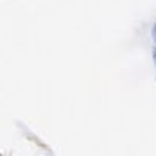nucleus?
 Segmentation results:
<instances>
[{
	"label": "nucleus",
	"instance_id": "1",
	"mask_svg": "<svg viewBox=\"0 0 156 156\" xmlns=\"http://www.w3.org/2000/svg\"><path fill=\"white\" fill-rule=\"evenodd\" d=\"M153 58H154V65H156V51H153Z\"/></svg>",
	"mask_w": 156,
	"mask_h": 156
},
{
	"label": "nucleus",
	"instance_id": "2",
	"mask_svg": "<svg viewBox=\"0 0 156 156\" xmlns=\"http://www.w3.org/2000/svg\"><path fill=\"white\" fill-rule=\"evenodd\" d=\"M153 35H154V40H156V25H154V29H153Z\"/></svg>",
	"mask_w": 156,
	"mask_h": 156
}]
</instances>
